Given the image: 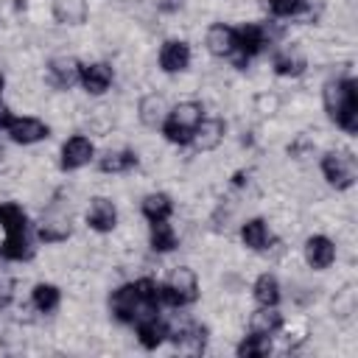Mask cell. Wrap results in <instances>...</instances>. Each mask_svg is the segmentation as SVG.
Wrapping results in <instances>:
<instances>
[{
  "label": "cell",
  "instance_id": "cell-1",
  "mask_svg": "<svg viewBox=\"0 0 358 358\" xmlns=\"http://www.w3.org/2000/svg\"><path fill=\"white\" fill-rule=\"evenodd\" d=\"M324 106H327L330 117L341 129H347V131L358 129V92H355V81H350V78L330 81L324 87Z\"/></svg>",
  "mask_w": 358,
  "mask_h": 358
},
{
  "label": "cell",
  "instance_id": "cell-2",
  "mask_svg": "<svg viewBox=\"0 0 358 358\" xmlns=\"http://www.w3.org/2000/svg\"><path fill=\"white\" fill-rule=\"evenodd\" d=\"M199 120H201V106L199 103H179V106H173L171 112H168V120H165V137L171 140V143H190V134H193V129L199 126Z\"/></svg>",
  "mask_w": 358,
  "mask_h": 358
},
{
  "label": "cell",
  "instance_id": "cell-3",
  "mask_svg": "<svg viewBox=\"0 0 358 358\" xmlns=\"http://www.w3.org/2000/svg\"><path fill=\"white\" fill-rule=\"evenodd\" d=\"M159 291H162V302H168L173 308H182V305H187L199 296V282H196V274L182 266L171 274V280L165 285H159Z\"/></svg>",
  "mask_w": 358,
  "mask_h": 358
},
{
  "label": "cell",
  "instance_id": "cell-4",
  "mask_svg": "<svg viewBox=\"0 0 358 358\" xmlns=\"http://www.w3.org/2000/svg\"><path fill=\"white\" fill-rule=\"evenodd\" d=\"M322 171H324V179L338 190H344L355 182V159L347 151H330L322 159Z\"/></svg>",
  "mask_w": 358,
  "mask_h": 358
},
{
  "label": "cell",
  "instance_id": "cell-5",
  "mask_svg": "<svg viewBox=\"0 0 358 358\" xmlns=\"http://www.w3.org/2000/svg\"><path fill=\"white\" fill-rule=\"evenodd\" d=\"M140 308H143V302H140L134 285H120V288L112 294V313H115L120 322H134V319L140 316ZM143 310H145V308H143ZM145 313H151V310H145Z\"/></svg>",
  "mask_w": 358,
  "mask_h": 358
},
{
  "label": "cell",
  "instance_id": "cell-6",
  "mask_svg": "<svg viewBox=\"0 0 358 358\" xmlns=\"http://www.w3.org/2000/svg\"><path fill=\"white\" fill-rule=\"evenodd\" d=\"M333 257H336V246H333L330 238H324V235L308 238V243H305V260H308V266L327 268L333 263Z\"/></svg>",
  "mask_w": 358,
  "mask_h": 358
},
{
  "label": "cell",
  "instance_id": "cell-7",
  "mask_svg": "<svg viewBox=\"0 0 358 358\" xmlns=\"http://www.w3.org/2000/svg\"><path fill=\"white\" fill-rule=\"evenodd\" d=\"M8 134L14 143H36L42 137H48V126L42 120H34V117H17L8 123Z\"/></svg>",
  "mask_w": 358,
  "mask_h": 358
},
{
  "label": "cell",
  "instance_id": "cell-8",
  "mask_svg": "<svg viewBox=\"0 0 358 358\" xmlns=\"http://www.w3.org/2000/svg\"><path fill=\"white\" fill-rule=\"evenodd\" d=\"M221 137H224V123L221 120H199V126L193 129V134H190V143L199 148V151H210V148H215L218 143H221Z\"/></svg>",
  "mask_w": 358,
  "mask_h": 358
},
{
  "label": "cell",
  "instance_id": "cell-9",
  "mask_svg": "<svg viewBox=\"0 0 358 358\" xmlns=\"http://www.w3.org/2000/svg\"><path fill=\"white\" fill-rule=\"evenodd\" d=\"M87 221H90L92 229L109 232V229L115 227V221H117V210H115V204H112L109 199H101V196H98V199H92V204H90Z\"/></svg>",
  "mask_w": 358,
  "mask_h": 358
},
{
  "label": "cell",
  "instance_id": "cell-10",
  "mask_svg": "<svg viewBox=\"0 0 358 358\" xmlns=\"http://www.w3.org/2000/svg\"><path fill=\"white\" fill-rule=\"evenodd\" d=\"M187 62H190V48H187L185 42L171 39V42L162 45V50H159V64H162V70L179 73V70L187 67Z\"/></svg>",
  "mask_w": 358,
  "mask_h": 358
},
{
  "label": "cell",
  "instance_id": "cell-11",
  "mask_svg": "<svg viewBox=\"0 0 358 358\" xmlns=\"http://www.w3.org/2000/svg\"><path fill=\"white\" fill-rule=\"evenodd\" d=\"M92 159V143L87 137H70L62 148V165L64 168H81Z\"/></svg>",
  "mask_w": 358,
  "mask_h": 358
},
{
  "label": "cell",
  "instance_id": "cell-12",
  "mask_svg": "<svg viewBox=\"0 0 358 358\" xmlns=\"http://www.w3.org/2000/svg\"><path fill=\"white\" fill-rule=\"evenodd\" d=\"M78 81L84 84L87 92L101 95V92H106V87L112 84V70H109V64H87V67H81Z\"/></svg>",
  "mask_w": 358,
  "mask_h": 358
},
{
  "label": "cell",
  "instance_id": "cell-13",
  "mask_svg": "<svg viewBox=\"0 0 358 358\" xmlns=\"http://www.w3.org/2000/svg\"><path fill=\"white\" fill-rule=\"evenodd\" d=\"M207 48L210 53L215 56H232L238 50V39H235V31L227 28V25H213L207 31Z\"/></svg>",
  "mask_w": 358,
  "mask_h": 358
},
{
  "label": "cell",
  "instance_id": "cell-14",
  "mask_svg": "<svg viewBox=\"0 0 358 358\" xmlns=\"http://www.w3.org/2000/svg\"><path fill=\"white\" fill-rule=\"evenodd\" d=\"M48 76H50V81L56 84V87H73L76 81H78V76H81V64L78 62H73V59H53L50 62V67H48Z\"/></svg>",
  "mask_w": 358,
  "mask_h": 358
},
{
  "label": "cell",
  "instance_id": "cell-15",
  "mask_svg": "<svg viewBox=\"0 0 358 358\" xmlns=\"http://www.w3.org/2000/svg\"><path fill=\"white\" fill-rule=\"evenodd\" d=\"M235 39H238V50L243 53V59L255 56L263 50L266 45V31L260 25H243L241 31H235Z\"/></svg>",
  "mask_w": 358,
  "mask_h": 358
},
{
  "label": "cell",
  "instance_id": "cell-16",
  "mask_svg": "<svg viewBox=\"0 0 358 358\" xmlns=\"http://www.w3.org/2000/svg\"><path fill=\"white\" fill-rule=\"evenodd\" d=\"M137 336H140V344H143V347L154 350L157 344H162V338L168 336V330H165V324H162L154 313H145V316L140 319V324H137Z\"/></svg>",
  "mask_w": 358,
  "mask_h": 358
},
{
  "label": "cell",
  "instance_id": "cell-17",
  "mask_svg": "<svg viewBox=\"0 0 358 358\" xmlns=\"http://www.w3.org/2000/svg\"><path fill=\"white\" fill-rule=\"evenodd\" d=\"M280 324H282V316L274 310V305H263V308H260V310H255V313H252V319H249L252 333H260V336H271Z\"/></svg>",
  "mask_w": 358,
  "mask_h": 358
},
{
  "label": "cell",
  "instance_id": "cell-18",
  "mask_svg": "<svg viewBox=\"0 0 358 358\" xmlns=\"http://www.w3.org/2000/svg\"><path fill=\"white\" fill-rule=\"evenodd\" d=\"M143 215L148 221H165L171 215V199L165 193H148L143 199Z\"/></svg>",
  "mask_w": 358,
  "mask_h": 358
},
{
  "label": "cell",
  "instance_id": "cell-19",
  "mask_svg": "<svg viewBox=\"0 0 358 358\" xmlns=\"http://www.w3.org/2000/svg\"><path fill=\"white\" fill-rule=\"evenodd\" d=\"M131 165H137V154L131 151H106L101 157V171L106 173H120V171H129Z\"/></svg>",
  "mask_w": 358,
  "mask_h": 358
},
{
  "label": "cell",
  "instance_id": "cell-20",
  "mask_svg": "<svg viewBox=\"0 0 358 358\" xmlns=\"http://www.w3.org/2000/svg\"><path fill=\"white\" fill-rule=\"evenodd\" d=\"M241 238H243V243H246L249 249L260 252V249H266V243H268V229H266V224H263L260 218H255V221L243 224Z\"/></svg>",
  "mask_w": 358,
  "mask_h": 358
},
{
  "label": "cell",
  "instance_id": "cell-21",
  "mask_svg": "<svg viewBox=\"0 0 358 358\" xmlns=\"http://www.w3.org/2000/svg\"><path fill=\"white\" fill-rule=\"evenodd\" d=\"M0 227L6 229V235H17L25 232V213L17 204H0Z\"/></svg>",
  "mask_w": 358,
  "mask_h": 358
},
{
  "label": "cell",
  "instance_id": "cell-22",
  "mask_svg": "<svg viewBox=\"0 0 358 358\" xmlns=\"http://www.w3.org/2000/svg\"><path fill=\"white\" fill-rule=\"evenodd\" d=\"M255 299L260 305H277V299H280V282L271 274L257 277V282H255Z\"/></svg>",
  "mask_w": 358,
  "mask_h": 358
},
{
  "label": "cell",
  "instance_id": "cell-23",
  "mask_svg": "<svg viewBox=\"0 0 358 358\" xmlns=\"http://www.w3.org/2000/svg\"><path fill=\"white\" fill-rule=\"evenodd\" d=\"M0 255H3V257H11V260H22V257H31V246H28V238H25V232H17V235H6V243L0 246Z\"/></svg>",
  "mask_w": 358,
  "mask_h": 358
},
{
  "label": "cell",
  "instance_id": "cell-24",
  "mask_svg": "<svg viewBox=\"0 0 358 358\" xmlns=\"http://www.w3.org/2000/svg\"><path fill=\"white\" fill-rule=\"evenodd\" d=\"M151 246L157 252H168L176 246V235L165 221H151Z\"/></svg>",
  "mask_w": 358,
  "mask_h": 358
},
{
  "label": "cell",
  "instance_id": "cell-25",
  "mask_svg": "<svg viewBox=\"0 0 358 358\" xmlns=\"http://www.w3.org/2000/svg\"><path fill=\"white\" fill-rule=\"evenodd\" d=\"M268 350H271V341H268V336L252 333L246 341H241V347H238V355H241V358H260V355H268Z\"/></svg>",
  "mask_w": 358,
  "mask_h": 358
},
{
  "label": "cell",
  "instance_id": "cell-26",
  "mask_svg": "<svg viewBox=\"0 0 358 358\" xmlns=\"http://www.w3.org/2000/svg\"><path fill=\"white\" fill-rule=\"evenodd\" d=\"M305 67V59L296 53V50H282L277 59H274V70L280 76H299Z\"/></svg>",
  "mask_w": 358,
  "mask_h": 358
},
{
  "label": "cell",
  "instance_id": "cell-27",
  "mask_svg": "<svg viewBox=\"0 0 358 358\" xmlns=\"http://www.w3.org/2000/svg\"><path fill=\"white\" fill-rule=\"evenodd\" d=\"M34 305H36L42 313L53 310V308L59 305V288H56V285H48V282H39V285L34 288Z\"/></svg>",
  "mask_w": 358,
  "mask_h": 358
},
{
  "label": "cell",
  "instance_id": "cell-28",
  "mask_svg": "<svg viewBox=\"0 0 358 358\" xmlns=\"http://www.w3.org/2000/svg\"><path fill=\"white\" fill-rule=\"evenodd\" d=\"M56 17L62 22H81L84 20V0H56Z\"/></svg>",
  "mask_w": 358,
  "mask_h": 358
},
{
  "label": "cell",
  "instance_id": "cell-29",
  "mask_svg": "<svg viewBox=\"0 0 358 358\" xmlns=\"http://www.w3.org/2000/svg\"><path fill=\"white\" fill-rule=\"evenodd\" d=\"M70 232V221L67 218H45L39 227V238L42 241H59Z\"/></svg>",
  "mask_w": 358,
  "mask_h": 358
},
{
  "label": "cell",
  "instance_id": "cell-30",
  "mask_svg": "<svg viewBox=\"0 0 358 358\" xmlns=\"http://www.w3.org/2000/svg\"><path fill=\"white\" fill-rule=\"evenodd\" d=\"M162 112H165V101L159 95H151V98L143 101V120L148 126H157L162 120Z\"/></svg>",
  "mask_w": 358,
  "mask_h": 358
},
{
  "label": "cell",
  "instance_id": "cell-31",
  "mask_svg": "<svg viewBox=\"0 0 358 358\" xmlns=\"http://www.w3.org/2000/svg\"><path fill=\"white\" fill-rule=\"evenodd\" d=\"M268 8L277 17H291V14H299L305 8V0H268Z\"/></svg>",
  "mask_w": 358,
  "mask_h": 358
},
{
  "label": "cell",
  "instance_id": "cell-32",
  "mask_svg": "<svg viewBox=\"0 0 358 358\" xmlns=\"http://www.w3.org/2000/svg\"><path fill=\"white\" fill-rule=\"evenodd\" d=\"M8 123H11V112H8V106L0 101V129H8Z\"/></svg>",
  "mask_w": 358,
  "mask_h": 358
},
{
  "label": "cell",
  "instance_id": "cell-33",
  "mask_svg": "<svg viewBox=\"0 0 358 358\" xmlns=\"http://www.w3.org/2000/svg\"><path fill=\"white\" fill-rule=\"evenodd\" d=\"M0 90H3V76H0Z\"/></svg>",
  "mask_w": 358,
  "mask_h": 358
}]
</instances>
